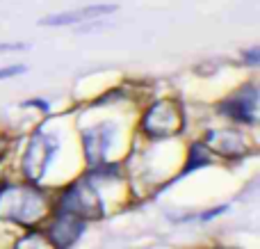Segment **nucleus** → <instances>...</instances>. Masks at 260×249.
<instances>
[{"label": "nucleus", "mask_w": 260, "mask_h": 249, "mask_svg": "<svg viewBox=\"0 0 260 249\" xmlns=\"http://www.w3.org/2000/svg\"><path fill=\"white\" fill-rule=\"evenodd\" d=\"M21 249H23V247H21Z\"/></svg>", "instance_id": "2eb2a0df"}, {"label": "nucleus", "mask_w": 260, "mask_h": 249, "mask_svg": "<svg viewBox=\"0 0 260 249\" xmlns=\"http://www.w3.org/2000/svg\"><path fill=\"white\" fill-rule=\"evenodd\" d=\"M82 233H85V220L76 217V215L55 213V220L46 227V238L57 249H69L71 245H76Z\"/></svg>", "instance_id": "423d86ee"}, {"label": "nucleus", "mask_w": 260, "mask_h": 249, "mask_svg": "<svg viewBox=\"0 0 260 249\" xmlns=\"http://www.w3.org/2000/svg\"><path fill=\"white\" fill-rule=\"evenodd\" d=\"M256 108H258V89L256 85H247L240 91H235L233 96H229L226 101H221L217 105L224 117H229L231 121L238 123H249L253 126L256 123Z\"/></svg>", "instance_id": "39448f33"}, {"label": "nucleus", "mask_w": 260, "mask_h": 249, "mask_svg": "<svg viewBox=\"0 0 260 249\" xmlns=\"http://www.w3.org/2000/svg\"><path fill=\"white\" fill-rule=\"evenodd\" d=\"M57 213L76 215L80 220H91L103 215V204H101L99 190L91 185L89 178L76 181L62 192L57 201Z\"/></svg>", "instance_id": "f03ea898"}, {"label": "nucleus", "mask_w": 260, "mask_h": 249, "mask_svg": "<svg viewBox=\"0 0 260 249\" xmlns=\"http://www.w3.org/2000/svg\"><path fill=\"white\" fill-rule=\"evenodd\" d=\"M27 67H23V64H14V67H3L0 69V80L3 78H14V76H21V73H25Z\"/></svg>", "instance_id": "9b49d317"}, {"label": "nucleus", "mask_w": 260, "mask_h": 249, "mask_svg": "<svg viewBox=\"0 0 260 249\" xmlns=\"http://www.w3.org/2000/svg\"><path fill=\"white\" fill-rule=\"evenodd\" d=\"M206 142L224 155H242V151H244L242 135L233 131H208Z\"/></svg>", "instance_id": "1a4fd4ad"}, {"label": "nucleus", "mask_w": 260, "mask_h": 249, "mask_svg": "<svg viewBox=\"0 0 260 249\" xmlns=\"http://www.w3.org/2000/svg\"><path fill=\"white\" fill-rule=\"evenodd\" d=\"M110 140H112V126H110V123H99V126L82 133V146H85L89 165L105 163V153H108Z\"/></svg>", "instance_id": "0eeeda50"}, {"label": "nucleus", "mask_w": 260, "mask_h": 249, "mask_svg": "<svg viewBox=\"0 0 260 249\" xmlns=\"http://www.w3.org/2000/svg\"><path fill=\"white\" fill-rule=\"evenodd\" d=\"M242 59L249 64V67H256V64L260 62V48H258V46H253L251 50H247V53H242Z\"/></svg>", "instance_id": "f8f14e48"}, {"label": "nucleus", "mask_w": 260, "mask_h": 249, "mask_svg": "<svg viewBox=\"0 0 260 249\" xmlns=\"http://www.w3.org/2000/svg\"><path fill=\"white\" fill-rule=\"evenodd\" d=\"M210 163H212V158H210L208 146L203 144V142H194V144L189 146L187 163H185L183 174H180V176H187V174H192L194 169H201V167H206V165H210Z\"/></svg>", "instance_id": "9d476101"}, {"label": "nucleus", "mask_w": 260, "mask_h": 249, "mask_svg": "<svg viewBox=\"0 0 260 249\" xmlns=\"http://www.w3.org/2000/svg\"><path fill=\"white\" fill-rule=\"evenodd\" d=\"M142 131L151 140H165L183 131V112L176 101H157L146 110L142 119Z\"/></svg>", "instance_id": "7ed1b4c3"}, {"label": "nucleus", "mask_w": 260, "mask_h": 249, "mask_svg": "<svg viewBox=\"0 0 260 249\" xmlns=\"http://www.w3.org/2000/svg\"><path fill=\"white\" fill-rule=\"evenodd\" d=\"M57 149H59V142L53 135H46L41 131H37L32 135L25 155H23V174H25L27 181L37 183L44 178L46 169H48L50 160H53Z\"/></svg>", "instance_id": "20e7f679"}, {"label": "nucleus", "mask_w": 260, "mask_h": 249, "mask_svg": "<svg viewBox=\"0 0 260 249\" xmlns=\"http://www.w3.org/2000/svg\"><path fill=\"white\" fill-rule=\"evenodd\" d=\"M224 210H226V206H217V208H212L210 213H203L201 220H212V217H217V215H221Z\"/></svg>", "instance_id": "ddd939ff"}, {"label": "nucleus", "mask_w": 260, "mask_h": 249, "mask_svg": "<svg viewBox=\"0 0 260 249\" xmlns=\"http://www.w3.org/2000/svg\"><path fill=\"white\" fill-rule=\"evenodd\" d=\"M114 5H96V7H82V9H71V12H62V14H53V16H46L44 25H71L78 21H91V18L105 16V14L114 12Z\"/></svg>", "instance_id": "6e6552de"}, {"label": "nucleus", "mask_w": 260, "mask_h": 249, "mask_svg": "<svg viewBox=\"0 0 260 249\" xmlns=\"http://www.w3.org/2000/svg\"><path fill=\"white\" fill-rule=\"evenodd\" d=\"M217 249H229V247H217Z\"/></svg>", "instance_id": "4468645a"}, {"label": "nucleus", "mask_w": 260, "mask_h": 249, "mask_svg": "<svg viewBox=\"0 0 260 249\" xmlns=\"http://www.w3.org/2000/svg\"><path fill=\"white\" fill-rule=\"evenodd\" d=\"M0 210L23 227H35L46 215V197L35 188L0 185Z\"/></svg>", "instance_id": "f257e3e1"}]
</instances>
